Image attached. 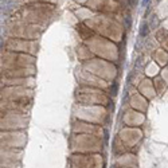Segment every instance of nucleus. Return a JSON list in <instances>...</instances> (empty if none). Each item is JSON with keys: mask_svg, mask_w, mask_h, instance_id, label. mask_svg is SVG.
I'll return each instance as SVG.
<instances>
[{"mask_svg": "<svg viewBox=\"0 0 168 168\" xmlns=\"http://www.w3.org/2000/svg\"><path fill=\"white\" fill-rule=\"evenodd\" d=\"M70 149L73 153H101L102 141L92 135H78L70 140Z\"/></svg>", "mask_w": 168, "mask_h": 168, "instance_id": "nucleus-1", "label": "nucleus"}, {"mask_svg": "<svg viewBox=\"0 0 168 168\" xmlns=\"http://www.w3.org/2000/svg\"><path fill=\"white\" fill-rule=\"evenodd\" d=\"M26 140L24 132H1V149H23Z\"/></svg>", "mask_w": 168, "mask_h": 168, "instance_id": "nucleus-2", "label": "nucleus"}, {"mask_svg": "<svg viewBox=\"0 0 168 168\" xmlns=\"http://www.w3.org/2000/svg\"><path fill=\"white\" fill-rule=\"evenodd\" d=\"M78 101L82 104H101V105H108L109 98L102 92H96V90H81L77 94Z\"/></svg>", "mask_w": 168, "mask_h": 168, "instance_id": "nucleus-3", "label": "nucleus"}, {"mask_svg": "<svg viewBox=\"0 0 168 168\" xmlns=\"http://www.w3.org/2000/svg\"><path fill=\"white\" fill-rule=\"evenodd\" d=\"M1 163H22L23 149H1Z\"/></svg>", "mask_w": 168, "mask_h": 168, "instance_id": "nucleus-4", "label": "nucleus"}, {"mask_svg": "<svg viewBox=\"0 0 168 168\" xmlns=\"http://www.w3.org/2000/svg\"><path fill=\"white\" fill-rule=\"evenodd\" d=\"M133 165H137V157L135 155H132L131 152L116 157V161H114V167L116 168L133 167Z\"/></svg>", "mask_w": 168, "mask_h": 168, "instance_id": "nucleus-5", "label": "nucleus"}, {"mask_svg": "<svg viewBox=\"0 0 168 168\" xmlns=\"http://www.w3.org/2000/svg\"><path fill=\"white\" fill-rule=\"evenodd\" d=\"M85 168H105V159L101 153H88Z\"/></svg>", "mask_w": 168, "mask_h": 168, "instance_id": "nucleus-6", "label": "nucleus"}, {"mask_svg": "<svg viewBox=\"0 0 168 168\" xmlns=\"http://www.w3.org/2000/svg\"><path fill=\"white\" fill-rule=\"evenodd\" d=\"M7 47H11L15 51H28L31 50V43L30 42H23V40H13V42H9L8 44H5Z\"/></svg>", "mask_w": 168, "mask_h": 168, "instance_id": "nucleus-7", "label": "nucleus"}, {"mask_svg": "<svg viewBox=\"0 0 168 168\" xmlns=\"http://www.w3.org/2000/svg\"><path fill=\"white\" fill-rule=\"evenodd\" d=\"M77 31H78L80 36H81V38H82L84 40L90 39V38L94 35V32L92 31L90 28H88V27L85 26V24H82V23H80V24L77 26Z\"/></svg>", "mask_w": 168, "mask_h": 168, "instance_id": "nucleus-8", "label": "nucleus"}, {"mask_svg": "<svg viewBox=\"0 0 168 168\" xmlns=\"http://www.w3.org/2000/svg\"><path fill=\"white\" fill-rule=\"evenodd\" d=\"M16 1H12V0H9V1H5L4 4H3V7H1V11L3 12H7L8 9H12V8H15L16 7Z\"/></svg>", "mask_w": 168, "mask_h": 168, "instance_id": "nucleus-9", "label": "nucleus"}, {"mask_svg": "<svg viewBox=\"0 0 168 168\" xmlns=\"http://www.w3.org/2000/svg\"><path fill=\"white\" fill-rule=\"evenodd\" d=\"M148 34H149V24L148 23H143L141 27H140V36L145 38Z\"/></svg>", "mask_w": 168, "mask_h": 168, "instance_id": "nucleus-10", "label": "nucleus"}, {"mask_svg": "<svg viewBox=\"0 0 168 168\" xmlns=\"http://www.w3.org/2000/svg\"><path fill=\"white\" fill-rule=\"evenodd\" d=\"M0 168H22V163H1Z\"/></svg>", "mask_w": 168, "mask_h": 168, "instance_id": "nucleus-11", "label": "nucleus"}, {"mask_svg": "<svg viewBox=\"0 0 168 168\" xmlns=\"http://www.w3.org/2000/svg\"><path fill=\"white\" fill-rule=\"evenodd\" d=\"M148 24H149V28H152V30L157 28V26H159V19H157V16H152Z\"/></svg>", "mask_w": 168, "mask_h": 168, "instance_id": "nucleus-12", "label": "nucleus"}, {"mask_svg": "<svg viewBox=\"0 0 168 168\" xmlns=\"http://www.w3.org/2000/svg\"><path fill=\"white\" fill-rule=\"evenodd\" d=\"M117 88H118L117 82H113V84L110 85V88H109V93H110L112 96H116V94H117Z\"/></svg>", "mask_w": 168, "mask_h": 168, "instance_id": "nucleus-13", "label": "nucleus"}, {"mask_svg": "<svg viewBox=\"0 0 168 168\" xmlns=\"http://www.w3.org/2000/svg\"><path fill=\"white\" fill-rule=\"evenodd\" d=\"M141 62H143V58H139L136 61V70H140V69H141Z\"/></svg>", "mask_w": 168, "mask_h": 168, "instance_id": "nucleus-14", "label": "nucleus"}, {"mask_svg": "<svg viewBox=\"0 0 168 168\" xmlns=\"http://www.w3.org/2000/svg\"><path fill=\"white\" fill-rule=\"evenodd\" d=\"M125 26H127V28H129V27H131V18H129L128 15L125 16Z\"/></svg>", "mask_w": 168, "mask_h": 168, "instance_id": "nucleus-15", "label": "nucleus"}, {"mask_svg": "<svg viewBox=\"0 0 168 168\" xmlns=\"http://www.w3.org/2000/svg\"><path fill=\"white\" fill-rule=\"evenodd\" d=\"M129 3H131V5H132V7H136V5H137V0H129Z\"/></svg>", "mask_w": 168, "mask_h": 168, "instance_id": "nucleus-16", "label": "nucleus"}, {"mask_svg": "<svg viewBox=\"0 0 168 168\" xmlns=\"http://www.w3.org/2000/svg\"><path fill=\"white\" fill-rule=\"evenodd\" d=\"M149 4V0H143V7H147Z\"/></svg>", "mask_w": 168, "mask_h": 168, "instance_id": "nucleus-17", "label": "nucleus"}, {"mask_svg": "<svg viewBox=\"0 0 168 168\" xmlns=\"http://www.w3.org/2000/svg\"><path fill=\"white\" fill-rule=\"evenodd\" d=\"M125 168H137V165H133V167H125Z\"/></svg>", "mask_w": 168, "mask_h": 168, "instance_id": "nucleus-18", "label": "nucleus"}, {"mask_svg": "<svg viewBox=\"0 0 168 168\" xmlns=\"http://www.w3.org/2000/svg\"><path fill=\"white\" fill-rule=\"evenodd\" d=\"M1 1H4V3H5V1H7V0H1Z\"/></svg>", "mask_w": 168, "mask_h": 168, "instance_id": "nucleus-19", "label": "nucleus"}]
</instances>
